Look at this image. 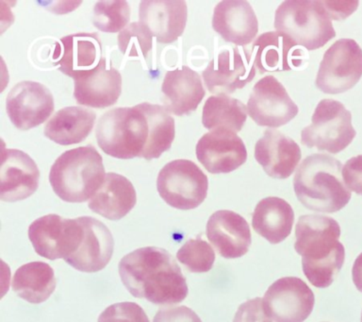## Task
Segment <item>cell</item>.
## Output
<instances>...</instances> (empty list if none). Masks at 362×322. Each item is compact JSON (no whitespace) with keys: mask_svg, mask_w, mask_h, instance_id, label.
<instances>
[{"mask_svg":"<svg viewBox=\"0 0 362 322\" xmlns=\"http://www.w3.org/2000/svg\"><path fill=\"white\" fill-rule=\"evenodd\" d=\"M122 282L133 297L158 305L180 304L188 287L180 265L169 251L157 247L138 248L118 265Z\"/></svg>","mask_w":362,"mask_h":322,"instance_id":"1","label":"cell"},{"mask_svg":"<svg viewBox=\"0 0 362 322\" xmlns=\"http://www.w3.org/2000/svg\"><path fill=\"white\" fill-rule=\"evenodd\" d=\"M339 161L327 154L310 155L303 161L293 179L297 199L305 208L336 213L347 205L351 191L342 180Z\"/></svg>","mask_w":362,"mask_h":322,"instance_id":"2","label":"cell"},{"mask_svg":"<svg viewBox=\"0 0 362 322\" xmlns=\"http://www.w3.org/2000/svg\"><path fill=\"white\" fill-rule=\"evenodd\" d=\"M106 172L103 159L93 146L64 152L51 166L49 182L64 202L81 203L95 196L103 185Z\"/></svg>","mask_w":362,"mask_h":322,"instance_id":"3","label":"cell"},{"mask_svg":"<svg viewBox=\"0 0 362 322\" xmlns=\"http://www.w3.org/2000/svg\"><path fill=\"white\" fill-rule=\"evenodd\" d=\"M274 28L308 50L321 49L336 36L324 0L282 2L274 15Z\"/></svg>","mask_w":362,"mask_h":322,"instance_id":"4","label":"cell"},{"mask_svg":"<svg viewBox=\"0 0 362 322\" xmlns=\"http://www.w3.org/2000/svg\"><path fill=\"white\" fill-rule=\"evenodd\" d=\"M356 135L352 115L344 104L334 100H322L313 113L310 125L303 129L301 142L308 148L337 154L344 151Z\"/></svg>","mask_w":362,"mask_h":322,"instance_id":"5","label":"cell"},{"mask_svg":"<svg viewBox=\"0 0 362 322\" xmlns=\"http://www.w3.org/2000/svg\"><path fill=\"white\" fill-rule=\"evenodd\" d=\"M157 189L167 205L192 210L202 205L208 195L209 180L199 166L189 160H175L158 173Z\"/></svg>","mask_w":362,"mask_h":322,"instance_id":"6","label":"cell"},{"mask_svg":"<svg viewBox=\"0 0 362 322\" xmlns=\"http://www.w3.org/2000/svg\"><path fill=\"white\" fill-rule=\"evenodd\" d=\"M362 76V50L352 39H339L325 52L316 86L325 94H341L352 89Z\"/></svg>","mask_w":362,"mask_h":322,"instance_id":"7","label":"cell"},{"mask_svg":"<svg viewBox=\"0 0 362 322\" xmlns=\"http://www.w3.org/2000/svg\"><path fill=\"white\" fill-rule=\"evenodd\" d=\"M83 229L78 217L67 219L47 214L34 220L28 227V238L40 256L49 260L72 255L82 241Z\"/></svg>","mask_w":362,"mask_h":322,"instance_id":"8","label":"cell"},{"mask_svg":"<svg viewBox=\"0 0 362 322\" xmlns=\"http://www.w3.org/2000/svg\"><path fill=\"white\" fill-rule=\"evenodd\" d=\"M246 107L257 125L273 129L290 122L299 111L287 90L274 76H266L255 84Z\"/></svg>","mask_w":362,"mask_h":322,"instance_id":"9","label":"cell"},{"mask_svg":"<svg viewBox=\"0 0 362 322\" xmlns=\"http://www.w3.org/2000/svg\"><path fill=\"white\" fill-rule=\"evenodd\" d=\"M262 302L274 322H304L313 312L315 298L301 279L285 277L268 288Z\"/></svg>","mask_w":362,"mask_h":322,"instance_id":"10","label":"cell"},{"mask_svg":"<svg viewBox=\"0 0 362 322\" xmlns=\"http://www.w3.org/2000/svg\"><path fill=\"white\" fill-rule=\"evenodd\" d=\"M256 71L252 54L234 47L222 50L209 62L202 75L209 92L228 96L253 81Z\"/></svg>","mask_w":362,"mask_h":322,"instance_id":"11","label":"cell"},{"mask_svg":"<svg viewBox=\"0 0 362 322\" xmlns=\"http://www.w3.org/2000/svg\"><path fill=\"white\" fill-rule=\"evenodd\" d=\"M6 111L17 129L28 131L41 125L52 114L53 95L44 84L21 81L6 98Z\"/></svg>","mask_w":362,"mask_h":322,"instance_id":"12","label":"cell"},{"mask_svg":"<svg viewBox=\"0 0 362 322\" xmlns=\"http://www.w3.org/2000/svg\"><path fill=\"white\" fill-rule=\"evenodd\" d=\"M197 157L211 174H226L246 162L247 151L236 132L216 129L204 134L197 145Z\"/></svg>","mask_w":362,"mask_h":322,"instance_id":"13","label":"cell"},{"mask_svg":"<svg viewBox=\"0 0 362 322\" xmlns=\"http://www.w3.org/2000/svg\"><path fill=\"white\" fill-rule=\"evenodd\" d=\"M296 253L305 261H319L331 255L341 245V227L335 219L319 214L299 217L296 228Z\"/></svg>","mask_w":362,"mask_h":322,"instance_id":"14","label":"cell"},{"mask_svg":"<svg viewBox=\"0 0 362 322\" xmlns=\"http://www.w3.org/2000/svg\"><path fill=\"white\" fill-rule=\"evenodd\" d=\"M40 171L33 158L19 149H3L0 166V200L28 199L38 189Z\"/></svg>","mask_w":362,"mask_h":322,"instance_id":"15","label":"cell"},{"mask_svg":"<svg viewBox=\"0 0 362 322\" xmlns=\"http://www.w3.org/2000/svg\"><path fill=\"white\" fill-rule=\"evenodd\" d=\"M83 237L78 250L64 260L82 272H98L106 268L115 250V240L109 228L90 217H78Z\"/></svg>","mask_w":362,"mask_h":322,"instance_id":"16","label":"cell"},{"mask_svg":"<svg viewBox=\"0 0 362 322\" xmlns=\"http://www.w3.org/2000/svg\"><path fill=\"white\" fill-rule=\"evenodd\" d=\"M74 98L81 105L104 109L115 105L122 92V76L107 59L75 79Z\"/></svg>","mask_w":362,"mask_h":322,"instance_id":"17","label":"cell"},{"mask_svg":"<svg viewBox=\"0 0 362 322\" xmlns=\"http://www.w3.org/2000/svg\"><path fill=\"white\" fill-rule=\"evenodd\" d=\"M188 18L184 0H144L139 19L158 43L171 44L183 35Z\"/></svg>","mask_w":362,"mask_h":322,"instance_id":"18","label":"cell"},{"mask_svg":"<svg viewBox=\"0 0 362 322\" xmlns=\"http://www.w3.org/2000/svg\"><path fill=\"white\" fill-rule=\"evenodd\" d=\"M102 45L98 33L64 36L55 45L53 59L59 71L74 79L95 69L101 61Z\"/></svg>","mask_w":362,"mask_h":322,"instance_id":"19","label":"cell"},{"mask_svg":"<svg viewBox=\"0 0 362 322\" xmlns=\"http://www.w3.org/2000/svg\"><path fill=\"white\" fill-rule=\"evenodd\" d=\"M206 233L215 250L226 259L240 258L247 253L251 245L248 223L235 212H215L206 223Z\"/></svg>","mask_w":362,"mask_h":322,"instance_id":"20","label":"cell"},{"mask_svg":"<svg viewBox=\"0 0 362 322\" xmlns=\"http://www.w3.org/2000/svg\"><path fill=\"white\" fill-rule=\"evenodd\" d=\"M212 28L223 40L243 47L257 38L259 22L249 2L223 0L214 8Z\"/></svg>","mask_w":362,"mask_h":322,"instance_id":"21","label":"cell"},{"mask_svg":"<svg viewBox=\"0 0 362 322\" xmlns=\"http://www.w3.org/2000/svg\"><path fill=\"white\" fill-rule=\"evenodd\" d=\"M255 159L268 176L284 180L301 160L298 144L276 130H267L255 146Z\"/></svg>","mask_w":362,"mask_h":322,"instance_id":"22","label":"cell"},{"mask_svg":"<svg viewBox=\"0 0 362 322\" xmlns=\"http://www.w3.org/2000/svg\"><path fill=\"white\" fill-rule=\"evenodd\" d=\"M252 57L259 73L288 71L302 66L304 52L284 33L269 32L259 35L252 47Z\"/></svg>","mask_w":362,"mask_h":322,"instance_id":"23","label":"cell"},{"mask_svg":"<svg viewBox=\"0 0 362 322\" xmlns=\"http://www.w3.org/2000/svg\"><path fill=\"white\" fill-rule=\"evenodd\" d=\"M161 91L164 108L177 117L195 111L206 95L199 74L186 66L166 72Z\"/></svg>","mask_w":362,"mask_h":322,"instance_id":"24","label":"cell"},{"mask_svg":"<svg viewBox=\"0 0 362 322\" xmlns=\"http://www.w3.org/2000/svg\"><path fill=\"white\" fill-rule=\"evenodd\" d=\"M137 195L134 186L120 174H106L103 185L88 202L93 213L110 220H119L134 208Z\"/></svg>","mask_w":362,"mask_h":322,"instance_id":"25","label":"cell"},{"mask_svg":"<svg viewBox=\"0 0 362 322\" xmlns=\"http://www.w3.org/2000/svg\"><path fill=\"white\" fill-rule=\"evenodd\" d=\"M294 213L285 200L269 197L257 203L252 217L255 231L271 244L284 241L291 233Z\"/></svg>","mask_w":362,"mask_h":322,"instance_id":"26","label":"cell"},{"mask_svg":"<svg viewBox=\"0 0 362 322\" xmlns=\"http://www.w3.org/2000/svg\"><path fill=\"white\" fill-rule=\"evenodd\" d=\"M95 113L83 107L71 106L59 110L45 127L48 139L62 146L83 142L95 122Z\"/></svg>","mask_w":362,"mask_h":322,"instance_id":"27","label":"cell"},{"mask_svg":"<svg viewBox=\"0 0 362 322\" xmlns=\"http://www.w3.org/2000/svg\"><path fill=\"white\" fill-rule=\"evenodd\" d=\"M57 281L53 268L42 262L23 265L14 273L11 287L14 292L28 302L42 304L49 299L56 289Z\"/></svg>","mask_w":362,"mask_h":322,"instance_id":"28","label":"cell"},{"mask_svg":"<svg viewBox=\"0 0 362 322\" xmlns=\"http://www.w3.org/2000/svg\"><path fill=\"white\" fill-rule=\"evenodd\" d=\"M127 107L110 110L102 115L96 126L95 137L99 148L117 159L135 158L127 130Z\"/></svg>","mask_w":362,"mask_h":322,"instance_id":"29","label":"cell"},{"mask_svg":"<svg viewBox=\"0 0 362 322\" xmlns=\"http://www.w3.org/2000/svg\"><path fill=\"white\" fill-rule=\"evenodd\" d=\"M147 126V142L141 158L146 160L158 159L171 148L175 139L174 118L163 106L144 103L139 104Z\"/></svg>","mask_w":362,"mask_h":322,"instance_id":"30","label":"cell"},{"mask_svg":"<svg viewBox=\"0 0 362 322\" xmlns=\"http://www.w3.org/2000/svg\"><path fill=\"white\" fill-rule=\"evenodd\" d=\"M247 115V107L242 101L226 95L211 96L203 107L202 124L209 131L226 129L237 134L242 131Z\"/></svg>","mask_w":362,"mask_h":322,"instance_id":"31","label":"cell"},{"mask_svg":"<svg viewBox=\"0 0 362 322\" xmlns=\"http://www.w3.org/2000/svg\"><path fill=\"white\" fill-rule=\"evenodd\" d=\"M130 21V7L124 0L98 1L93 7V25L103 33L122 32Z\"/></svg>","mask_w":362,"mask_h":322,"instance_id":"32","label":"cell"},{"mask_svg":"<svg viewBox=\"0 0 362 322\" xmlns=\"http://www.w3.org/2000/svg\"><path fill=\"white\" fill-rule=\"evenodd\" d=\"M345 258L344 245L339 246L331 255L319 261L302 260L303 271L308 281L318 288H325L332 284L339 272Z\"/></svg>","mask_w":362,"mask_h":322,"instance_id":"33","label":"cell"},{"mask_svg":"<svg viewBox=\"0 0 362 322\" xmlns=\"http://www.w3.org/2000/svg\"><path fill=\"white\" fill-rule=\"evenodd\" d=\"M177 258L191 272L204 273L214 267L215 253L203 239H189L178 250Z\"/></svg>","mask_w":362,"mask_h":322,"instance_id":"34","label":"cell"},{"mask_svg":"<svg viewBox=\"0 0 362 322\" xmlns=\"http://www.w3.org/2000/svg\"><path fill=\"white\" fill-rule=\"evenodd\" d=\"M118 47L129 57L146 59L152 49L153 36L140 22H134L124 28L118 35Z\"/></svg>","mask_w":362,"mask_h":322,"instance_id":"35","label":"cell"},{"mask_svg":"<svg viewBox=\"0 0 362 322\" xmlns=\"http://www.w3.org/2000/svg\"><path fill=\"white\" fill-rule=\"evenodd\" d=\"M98 322H149V318L135 302H119L105 309Z\"/></svg>","mask_w":362,"mask_h":322,"instance_id":"36","label":"cell"},{"mask_svg":"<svg viewBox=\"0 0 362 322\" xmlns=\"http://www.w3.org/2000/svg\"><path fill=\"white\" fill-rule=\"evenodd\" d=\"M233 322H273L265 312L260 298L245 301L238 309Z\"/></svg>","mask_w":362,"mask_h":322,"instance_id":"37","label":"cell"},{"mask_svg":"<svg viewBox=\"0 0 362 322\" xmlns=\"http://www.w3.org/2000/svg\"><path fill=\"white\" fill-rule=\"evenodd\" d=\"M341 175L345 186L362 196V155L348 160L342 166Z\"/></svg>","mask_w":362,"mask_h":322,"instance_id":"38","label":"cell"},{"mask_svg":"<svg viewBox=\"0 0 362 322\" xmlns=\"http://www.w3.org/2000/svg\"><path fill=\"white\" fill-rule=\"evenodd\" d=\"M153 322H202L197 313L186 306L163 308L156 314Z\"/></svg>","mask_w":362,"mask_h":322,"instance_id":"39","label":"cell"},{"mask_svg":"<svg viewBox=\"0 0 362 322\" xmlns=\"http://www.w3.org/2000/svg\"><path fill=\"white\" fill-rule=\"evenodd\" d=\"M325 9L331 21H341L347 18L358 9V1H327L324 0Z\"/></svg>","mask_w":362,"mask_h":322,"instance_id":"40","label":"cell"},{"mask_svg":"<svg viewBox=\"0 0 362 322\" xmlns=\"http://www.w3.org/2000/svg\"><path fill=\"white\" fill-rule=\"evenodd\" d=\"M352 276L356 287L362 292V253L359 254L358 258L354 263Z\"/></svg>","mask_w":362,"mask_h":322,"instance_id":"41","label":"cell"},{"mask_svg":"<svg viewBox=\"0 0 362 322\" xmlns=\"http://www.w3.org/2000/svg\"><path fill=\"white\" fill-rule=\"evenodd\" d=\"M361 322H362V315H361Z\"/></svg>","mask_w":362,"mask_h":322,"instance_id":"42","label":"cell"}]
</instances>
